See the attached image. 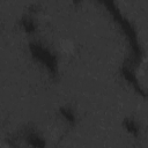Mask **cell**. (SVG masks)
I'll return each instance as SVG.
<instances>
[{
  "label": "cell",
  "mask_w": 148,
  "mask_h": 148,
  "mask_svg": "<svg viewBox=\"0 0 148 148\" xmlns=\"http://www.w3.org/2000/svg\"><path fill=\"white\" fill-rule=\"evenodd\" d=\"M60 47H61V50H62L65 53H68V52H71V51L73 50V45H72V43H71L69 40H67V39L61 42Z\"/></svg>",
  "instance_id": "cell-1"
}]
</instances>
